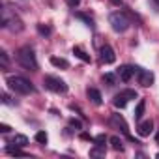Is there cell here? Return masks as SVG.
<instances>
[{
	"mask_svg": "<svg viewBox=\"0 0 159 159\" xmlns=\"http://www.w3.org/2000/svg\"><path fill=\"white\" fill-rule=\"evenodd\" d=\"M10 144H13V146H19V148H25L26 144H28V139L25 137V135H15L13 139H11V142Z\"/></svg>",
	"mask_w": 159,
	"mask_h": 159,
	"instance_id": "9a60e30c",
	"label": "cell"
},
{
	"mask_svg": "<svg viewBox=\"0 0 159 159\" xmlns=\"http://www.w3.org/2000/svg\"><path fill=\"white\" fill-rule=\"evenodd\" d=\"M99 58H101V62H103V64H112V62L116 60L114 49H112L111 45H103V47L99 49Z\"/></svg>",
	"mask_w": 159,
	"mask_h": 159,
	"instance_id": "9c48e42d",
	"label": "cell"
},
{
	"mask_svg": "<svg viewBox=\"0 0 159 159\" xmlns=\"http://www.w3.org/2000/svg\"><path fill=\"white\" fill-rule=\"evenodd\" d=\"M109 142H111L112 150H116V152H122V150H124V144H122L120 137H111V139H109Z\"/></svg>",
	"mask_w": 159,
	"mask_h": 159,
	"instance_id": "ac0fdd59",
	"label": "cell"
},
{
	"mask_svg": "<svg viewBox=\"0 0 159 159\" xmlns=\"http://www.w3.org/2000/svg\"><path fill=\"white\" fill-rule=\"evenodd\" d=\"M43 83H45V88L51 90V92H54V94H66L67 92V84L62 81V79H58V77L47 75L43 79Z\"/></svg>",
	"mask_w": 159,
	"mask_h": 159,
	"instance_id": "5b68a950",
	"label": "cell"
},
{
	"mask_svg": "<svg viewBox=\"0 0 159 159\" xmlns=\"http://www.w3.org/2000/svg\"><path fill=\"white\" fill-rule=\"evenodd\" d=\"M157 2H159V0H157Z\"/></svg>",
	"mask_w": 159,
	"mask_h": 159,
	"instance_id": "1f68e13d",
	"label": "cell"
},
{
	"mask_svg": "<svg viewBox=\"0 0 159 159\" xmlns=\"http://www.w3.org/2000/svg\"><path fill=\"white\" fill-rule=\"evenodd\" d=\"M109 23H111L112 30L118 32V34L125 32V30L129 28V25H131L129 19H127V15L122 13V11H114V13H111V15H109Z\"/></svg>",
	"mask_w": 159,
	"mask_h": 159,
	"instance_id": "3957f363",
	"label": "cell"
},
{
	"mask_svg": "<svg viewBox=\"0 0 159 159\" xmlns=\"http://www.w3.org/2000/svg\"><path fill=\"white\" fill-rule=\"evenodd\" d=\"M2 101H4L6 105H11V99H10V96H8V94H2Z\"/></svg>",
	"mask_w": 159,
	"mask_h": 159,
	"instance_id": "83f0119b",
	"label": "cell"
},
{
	"mask_svg": "<svg viewBox=\"0 0 159 159\" xmlns=\"http://www.w3.org/2000/svg\"><path fill=\"white\" fill-rule=\"evenodd\" d=\"M131 99H137V92H135V90H122L120 94H116V96H114L112 103H114V107H116V109H124Z\"/></svg>",
	"mask_w": 159,
	"mask_h": 159,
	"instance_id": "8992f818",
	"label": "cell"
},
{
	"mask_svg": "<svg viewBox=\"0 0 159 159\" xmlns=\"http://www.w3.org/2000/svg\"><path fill=\"white\" fill-rule=\"evenodd\" d=\"M8 86L10 90H13L15 94H21V96H28V94H34V86L32 83L28 81V79L21 77V75H11L8 77Z\"/></svg>",
	"mask_w": 159,
	"mask_h": 159,
	"instance_id": "7a4b0ae2",
	"label": "cell"
},
{
	"mask_svg": "<svg viewBox=\"0 0 159 159\" xmlns=\"http://www.w3.org/2000/svg\"><path fill=\"white\" fill-rule=\"evenodd\" d=\"M34 139H36V142H39V144H47V140H49V137H47L45 131H38Z\"/></svg>",
	"mask_w": 159,
	"mask_h": 159,
	"instance_id": "d6986e66",
	"label": "cell"
},
{
	"mask_svg": "<svg viewBox=\"0 0 159 159\" xmlns=\"http://www.w3.org/2000/svg\"><path fill=\"white\" fill-rule=\"evenodd\" d=\"M103 81L107 83V86H114V83H116V77H114L112 73H105V75H103Z\"/></svg>",
	"mask_w": 159,
	"mask_h": 159,
	"instance_id": "ffe728a7",
	"label": "cell"
},
{
	"mask_svg": "<svg viewBox=\"0 0 159 159\" xmlns=\"http://www.w3.org/2000/svg\"><path fill=\"white\" fill-rule=\"evenodd\" d=\"M111 122H112V124H114L116 127H120L124 135H127V137H129V129H127V124H125V120H124V118H122L120 114H112Z\"/></svg>",
	"mask_w": 159,
	"mask_h": 159,
	"instance_id": "8fae6325",
	"label": "cell"
},
{
	"mask_svg": "<svg viewBox=\"0 0 159 159\" xmlns=\"http://www.w3.org/2000/svg\"><path fill=\"white\" fill-rule=\"evenodd\" d=\"M77 19H81V21H84V23H86V25H88L90 28H94V21H92V19H90L88 15H83V13H77Z\"/></svg>",
	"mask_w": 159,
	"mask_h": 159,
	"instance_id": "7402d4cb",
	"label": "cell"
},
{
	"mask_svg": "<svg viewBox=\"0 0 159 159\" xmlns=\"http://www.w3.org/2000/svg\"><path fill=\"white\" fill-rule=\"evenodd\" d=\"M144 109H146V101H144V99H140V101H139V105H137V109H135V120H137V122H140V120H142V116H144Z\"/></svg>",
	"mask_w": 159,
	"mask_h": 159,
	"instance_id": "5bb4252c",
	"label": "cell"
},
{
	"mask_svg": "<svg viewBox=\"0 0 159 159\" xmlns=\"http://www.w3.org/2000/svg\"><path fill=\"white\" fill-rule=\"evenodd\" d=\"M86 94H88V99H90L94 105H101L103 98H101V92H99V90H96V88H88Z\"/></svg>",
	"mask_w": 159,
	"mask_h": 159,
	"instance_id": "7c38bea8",
	"label": "cell"
},
{
	"mask_svg": "<svg viewBox=\"0 0 159 159\" xmlns=\"http://www.w3.org/2000/svg\"><path fill=\"white\" fill-rule=\"evenodd\" d=\"M2 28H8L10 32H21L25 28V25H23V21L17 15H13L8 10H4L2 11Z\"/></svg>",
	"mask_w": 159,
	"mask_h": 159,
	"instance_id": "277c9868",
	"label": "cell"
},
{
	"mask_svg": "<svg viewBox=\"0 0 159 159\" xmlns=\"http://www.w3.org/2000/svg\"><path fill=\"white\" fill-rule=\"evenodd\" d=\"M112 2H114V4H120V0H112Z\"/></svg>",
	"mask_w": 159,
	"mask_h": 159,
	"instance_id": "f546056e",
	"label": "cell"
},
{
	"mask_svg": "<svg viewBox=\"0 0 159 159\" xmlns=\"http://www.w3.org/2000/svg\"><path fill=\"white\" fill-rule=\"evenodd\" d=\"M73 54L77 56V58H81L83 62H86V64H90V54H86V51L83 49V47H73Z\"/></svg>",
	"mask_w": 159,
	"mask_h": 159,
	"instance_id": "4fadbf2b",
	"label": "cell"
},
{
	"mask_svg": "<svg viewBox=\"0 0 159 159\" xmlns=\"http://www.w3.org/2000/svg\"><path fill=\"white\" fill-rule=\"evenodd\" d=\"M157 157H159V153H157Z\"/></svg>",
	"mask_w": 159,
	"mask_h": 159,
	"instance_id": "4dcf8cb0",
	"label": "cell"
},
{
	"mask_svg": "<svg viewBox=\"0 0 159 159\" xmlns=\"http://www.w3.org/2000/svg\"><path fill=\"white\" fill-rule=\"evenodd\" d=\"M94 142H96L98 146H105V142H107V137H105V135H98V137L94 139Z\"/></svg>",
	"mask_w": 159,
	"mask_h": 159,
	"instance_id": "603a6c76",
	"label": "cell"
},
{
	"mask_svg": "<svg viewBox=\"0 0 159 159\" xmlns=\"http://www.w3.org/2000/svg\"><path fill=\"white\" fill-rule=\"evenodd\" d=\"M155 140H157V142H159V133H157V135H155Z\"/></svg>",
	"mask_w": 159,
	"mask_h": 159,
	"instance_id": "f1b7e54d",
	"label": "cell"
},
{
	"mask_svg": "<svg viewBox=\"0 0 159 159\" xmlns=\"http://www.w3.org/2000/svg\"><path fill=\"white\" fill-rule=\"evenodd\" d=\"M0 60H2V67H6L8 66V52L2 49V51H0Z\"/></svg>",
	"mask_w": 159,
	"mask_h": 159,
	"instance_id": "cb8c5ba5",
	"label": "cell"
},
{
	"mask_svg": "<svg viewBox=\"0 0 159 159\" xmlns=\"http://www.w3.org/2000/svg\"><path fill=\"white\" fill-rule=\"evenodd\" d=\"M6 152H8L10 155H23V157H28V153H26V152H23L19 146H13V144H11V146H8V148H6Z\"/></svg>",
	"mask_w": 159,
	"mask_h": 159,
	"instance_id": "e0dca14e",
	"label": "cell"
},
{
	"mask_svg": "<svg viewBox=\"0 0 159 159\" xmlns=\"http://www.w3.org/2000/svg\"><path fill=\"white\" fill-rule=\"evenodd\" d=\"M51 64H52L54 67H62V69H67V67H69V62L64 60V58H58V56H52V58H51Z\"/></svg>",
	"mask_w": 159,
	"mask_h": 159,
	"instance_id": "2e32d148",
	"label": "cell"
},
{
	"mask_svg": "<svg viewBox=\"0 0 159 159\" xmlns=\"http://www.w3.org/2000/svg\"><path fill=\"white\" fill-rule=\"evenodd\" d=\"M135 71H137V67H133V66H120L118 71H116V75L120 77L122 83H129L131 77L135 75Z\"/></svg>",
	"mask_w": 159,
	"mask_h": 159,
	"instance_id": "ba28073f",
	"label": "cell"
},
{
	"mask_svg": "<svg viewBox=\"0 0 159 159\" xmlns=\"http://www.w3.org/2000/svg\"><path fill=\"white\" fill-rule=\"evenodd\" d=\"M15 58H17V62H19L25 69H28V71H36V69H38V58H36V52H34V49H32L30 45L21 47V49L17 51Z\"/></svg>",
	"mask_w": 159,
	"mask_h": 159,
	"instance_id": "6da1fadb",
	"label": "cell"
},
{
	"mask_svg": "<svg viewBox=\"0 0 159 159\" xmlns=\"http://www.w3.org/2000/svg\"><path fill=\"white\" fill-rule=\"evenodd\" d=\"M38 32H39L41 36H51V26H47V25H38Z\"/></svg>",
	"mask_w": 159,
	"mask_h": 159,
	"instance_id": "44dd1931",
	"label": "cell"
},
{
	"mask_svg": "<svg viewBox=\"0 0 159 159\" xmlns=\"http://www.w3.org/2000/svg\"><path fill=\"white\" fill-rule=\"evenodd\" d=\"M69 125H71V127H75V129H83V124L79 122V120H75V118H71V120H69Z\"/></svg>",
	"mask_w": 159,
	"mask_h": 159,
	"instance_id": "d4e9b609",
	"label": "cell"
},
{
	"mask_svg": "<svg viewBox=\"0 0 159 159\" xmlns=\"http://www.w3.org/2000/svg\"><path fill=\"white\" fill-rule=\"evenodd\" d=\"M137 131H139V135H140V137H148V135L153 131V120H144V122H139Z\"/></svg>",
	"mask_w": 159,
	"mask_h": 159,
	"instance_id": "30bf717a",
	"label": "cell"
},
{
	"mask_svg": "<svg viewBox=\"0 0 159 159\" xmlns=\"http://www.w3.org/2000/svg\"><path fill=\"white\" fill-rule=\"evenodd\" d=\"M137 73H139V84H140V86L148 88V86H152V84H153V73H152V71L137 67Z\"/></svg>",
	"mask_w": 159,
	"mask_h": 159,
	"instance_id": "52a82bcc",
	"label": "cell"
},
{
	"mask_svg": "<svg viewBox=\"0 0 159 159\" xmlns=\"http://www.w3.org/2000/svg\"><path fill=\"white\" fill-rule=\"evenodd\" d=\"M10 131H11V127L8 124H0V133H10Z\"/></svg>",
	"mask_w": 159,
	"mask_h": 159,
	"instance_id": "484cf974",
	"label": "cell"
},
{
	"mask_svg": "<svg viewBox=\"0 0 159 159\" xmlns=\"http://www.w3.org/2000/svg\"><path fill=\"white\" fill-rule=\"evenodd\" d=\"M66 2H67L69 8H75V6H79V2H81V0H66Z\"/></svg>",
	"mask_w": 159,
	"mask_h": 159,
	"instance_id": "4316f807",
	"label": "cell"
}]
</instances>
